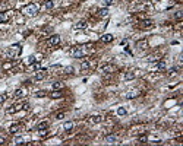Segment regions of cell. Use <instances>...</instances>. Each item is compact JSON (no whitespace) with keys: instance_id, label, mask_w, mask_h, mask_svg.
I'll return each instance as SVG.
<instances>
[{"instance_id":"603a6c76","label":"cell","mask_w":183,"mask_h":146,"mask_svg":"<svg viewBox=\"0 0 183 146\" xmlns=\"http://www.w3.org/2000/svg\"><path fill=\"white\" fill-rule=\"evenodd\" d=\"M7 19H9L7 13H4V12H0V23H3V22H7Z\"/></svg>"},{"instance_id":"f35d334b","label":"cell","mask_w":183,"mask_h":146,"mask_svg":"<svg viewBox=\"0 0 183 146\" xmlns=\"http://www.w3.org/2000/svg\"><path fill=\"white\" fill-rule=\"evenodd\" d=\"M4 99H6V97H4L3 94H0V105H1L3 102H4Z\"/></svg>"},{"instance_id":"4fadbf2b","label":"cell","mask_w":183,"mask_h":146,"mask_svg":"<svg viewBox=\"0 0 183 146\" xmlns=\"http://www.w3.org/2000/svg\"><path fill=\"white\" fill-rule=\"evenodd\" d=\"M113 35L111 34H104L103 37H101V42H110V41H113Z\"/></svg>"},{"instance_id":"52a82bcc","label":"cell","mask_w":183,"mask_h":146,"mask_svg":"<svg viewBox=\"0 0 183 146\" xmlns=\"http://www.w3.org/2000/svg\"><path fill=\"white\" fill-rule=\"evenodd\" d=\"M114 70H116V66L113 64H105L101 67V72H104V73H113Z\"/></svg>"},{"instance_id":"f1b7e54d","label":"cell","mask_w":183,"mask_h":146,"mask_svg":"<svg viewBox=\"0 0 183 146\" xmlns=\"http://www.w3.org/2000/svg\"><path fill=\"white\" fill-rule=\"evenodd\" d=\"M35 97H37V98L46 97V92H44V91H38V92H35Z\"/></svg>"},{"instance_id":"7402d4cb","label":"cell","mask_w":183,"mask_h":146,"mask_svg":"<svg viewBox=\"0 0 183 146\" xmlns=\"http://www.w3.org/2000/svg\"><path fill=\"white\" fill-rule=\"evenodd\" d=\"M53 6H54V1L53 0H46L44 1V7L46 9H53Z\"/></svg>"},{"instance_id":"44dd1931","label":"cell","mask_w":183,"mask_h":146,"mask_svg":"<svg viewBox=\"0 0 183 146\" xmlns=\"http://www.w3.org/2000/svg\"><path fill=\"white\" fill-rule=\"evenodd\" d=\"M147 45H148V42H147L145 40H144V41H139V42L136 44V47H138L139 50H144V48H147Z\"/></svg>"},{"instance_id":"74e56055","label":"cell","mask_w":183,"mask_h":146,"mask_svg":"<svg viewBox=\"0 0 183 146\" xmlns=\"http://www.w3.org/2000/svg\"><path fill=\"white\" fill-rule=\"evenodd\" d=\"M22 110L28 111V110H29V104H22Z\"/></svg>"},{"instance_id":"5b68a950","label":"cell","mask_w":183,"mask_h":146,"mask_svg":"<svg viewBox=\"0 0 183 146\" xmlns=\"http://www.w3.org/2000/svg\"><path fill=\"white\" fill-rule=\"evenodd\" d=\"M49 44H50L51 47L59 45V44H60V37H59V35H51L50 38H49Z\"/></svg>"},{"instance_id":"d6986e66","label":"cell","mask_w":183,"mask_h":146,"mask_svg":"<svg viewBox=\"0 0 183 146\" xmlns=\"http://www.w3.org/2000/svg\"><path fill=\"white\" fill-rule=\"evenodd\" d=\"M107 15H108V9H107V7H103V9H100V10H98V16L105 18Z\"/></svg>"},{"instance_id":"d590c367","label":"cell","mask_w":183,"mask_h":146,"mask_svg":"<svg viewBox=\"0 0 183 146\" xmlns=\"http://www.w3.org/2000/svg\"><path fill=\"white\" fill-rule=\"evenodd\" d=\"M176 73H177V69H176V67H173V69H171V70L168 72V75H170V76H174Z\"/></svg>"},{"instance_id":"d4e9b609","label":"cell","mask_w":183,"mask_h":146,"mask_svg":"<svg viewBox=\"0 0 183 146\" xmlns=\"http://www.w3.org/2000/svg\"><path fill=\"white\" fill-rule=\"evenodd\" d=\"M141 26L142 28H150V26H152V21H144Z\"/></svg>"},{"instance_id":"6da1fadb","label":"cell","mask_w":183,"mask_h":146,"mask_svg":"<svg viewBox=\"0 0 183 146\" xmlns=\"http://www.w3.org/2000/svg\"><path fill=\"white\" fill-rule=\"evenodd\" d=\"M22 13L25 15V16H35L37 13H38V6L37 4H28V6H25L24 9H22Z\"/></svg>"},{"instance_id":"3957f363","label":"cell","mask_w":183,"mask_h":146,"mask_svg":"<svg viewBox=\"0 0 183 146\" xmlns=\"http://www.w3.org/2000/svg\"><path fill=\"white\" fill-rule=\"evenodd\" d=\"M70 54H72L75 59H81V57H83V56L86 54V51L83 50V47H75V48L70 50Z\"/></svg>"},{"instance_id":"83f0119b","label":"cell","mask_w":183,"mask_h":146,"mask_svg":"<svg viewBox=\"0 0 183 146\" xmlns=\"http://www.w3.org/2000/svg\"><path fill=\"white\" fill-rule=\"evenodd\" d=\"M148 60H150V62H160V56H157V54L150 56V57H148Z\"/></svg>"},{"instance_id":"e575fe53","label":"cell","mask_w":183,"mask_h":146,"mask_svg":"<svg viewBox=\"0 0 183 146\" xmlns=\"http://www.w3.org/2000/svg\"><path fill=\"white\" fill-rule=\"evenodd\" d=\"M15 143H16V145H22V143H24V139H22V137H16V139H15Z\"/></svg>"},{"instance_id":"2e32d148","label":"cell","mask_w":183,"mask_h":146,"mask_svg":"<svg viewBox=\"0 0 183 146\" xmlns=\"http://www.w3.org/2000/svg\"><path fill=\"white\" fill-rule=\"evenodd\" d=\"M51 88H53V91H60L63 88V82H54Z\"/></svg>"},{"instance_id":"277c9868","label":"cell","mask_w":183,"mask_h":146,"mask_svg":"<svg viewBox=\"0 0 183 146\" xmlns=\"http://www.w3.org/2000/svg\"><path fill=\"white\" fill-rule=\"evenodd\" d=\"M22 110V104H13V105H10L7 110H6V113L7 114H15L18 111H21Z\"/></svg>"},{"instance_id":"d6a6232c","label":"cell","mask_w":183,"mask_h":146,"mask_svg":"<svg viewBox=\"0 0 183 146\" xmlns=\"http://www.w3.org/2000/svg\"><path fill=\"white\" fill-rule=\"evenodd\" d=\"M174 18H176V19H182V18H183V12H182V10H180V12H176V13H174Z\"/></svg>"},{"instance_id":"ba28073f","label":"cell","mask_w":183,"mask_h":146,"mask_svg":"<svg viewBox=\"0 0 183 146\" xmlns=\"http://www.w3.org/2000/svg\"><path fill=\"white\" fill-rule=\"evenodd\" d=\"M89 121H91L92 124H98V123H101V121H103V115H100V114H95V115H92V117L89 118Z\"/></svg>"},{"instance_id":"60d3db41","label":"cell","mask_w":183,"mask_h":146,"mask_svg":"<svg viewBox=\"0 0 183 146\" xmlns=\"http://www.w3.org/2000/svg\"><path fill=\"white\" fill-rule=\"evenodd\" d=\"M4 142H6V139H4V137H3V136H0V145H3V143H4Z\"/></svg>"},{"instance_id":"484cf974","label":"cell","mask_w":183,"mask_h":146,"mask_svg":"<svg viewBox=\"0 0 183 146\" xmlns=\"http://www.w3.org/2000/svg\"><path fill=\"white\" fill-rule=\"evenodd\" d=\"M35 62H37V57H35V56H29V57H28V60H26V63H28V64H34Z\"/></svg>"},{"instance_id":"9a60e30c","label":"cell","mask_w":183,"mask_h":146,"mask_svg":"<svg viewBox=\"0 0 183 146\" xmlns=\"http://www.w3.org/2000/svg\"><path fill=\"white\" fill-rule=\"evenodd\" d=\"M50 97L53 98V99H59V98L63 97V94H62L60 91H53V92L50 94Z\"/></svg>"},{"instance_id":"8fae6325","label":"cell","mask_w":183,"mask_h":146,"mask_svg":"<svg viewBox=\"0 0 183 146\" xmlns=\"http://www.w3.org/2000/svg\"><path fill=\"white\" fill-rule=\"evenodd\" d=\"M21 129H22V127H21L19 124H13V126H10L9 133H10V134H16V133H19V131H21Z\"/></svg>"},{"instance_id":"9c48e42d","label":"cell","mask_w":183,"mask_h":146,"mask_svg":"<svg viewBox=\"0 0 183 146\" xmlns=\"http://www.w3.org/2000/svg\"><path fill=\"white\" fill-rule=\"evenodd\" d=\"M25 95H26V89L25 88H19V89L15 91V97L16 98H22V97H25Z\"/></svg>"},{"instance_id":"e0dca14e","label":"cell","mask_w":183,"mask_h":146,"mask_svg":"<svg viewBox=\"0 0 183 146\" xmlns=\"http://www.w3.org/2000/svg\"><path fill=\"white\" fill-rule=\"evenodd\" d=\"M133 78H135V72H133V70L126 72V75H125V81H132Z\"/></svg>"},{"instance_id":"1f68e13d","label":"cell","mask_w":183,"mask_h":146,"mask_svg":"<svg viewBox=\"0 0 183 146\" xmlns=\"http://www.w3.org/2000/svg\"><path fill=\"white\" fill-rule=\"evenodd\" d=\"M54 117H56L57 120H63V118H65V113H57Z\"/></svg>"},{"instance_id":"8d00e7d4","label":"cell","mask_w":183,"mask_h":146,"mask_svg":"<svg viewBox=\"0 0 183 146\" xmlns=\"http://www.w3.org/2000/svg\"><path fill=\"white\" fill-rule=\"evenodd\" d=\"M12 63H4V64H3V69H4V70H7V69H10V67H12Z\"/></svg>"},{"instance_id":"4dcf8cb0","label":"cell","mask_w":183,"mask_h":146,"mask_svg":"<svg viewBox=\"0 0 183 146\" xmlns=\"http://www.w3.org/2000/svg\"><path fill=\"white\" fill-rule=\"evenodd\" d=\"M65 73H67V75H72V73H73V67H72V66L66 67V69H65Z\"/></svg>"},{"instance_id":"ac0fdd59","label":"cell","mask_w":183,"mask_h":146,"mask_svg":"<svg viewBox=\"0 0 183 146\" xmlns=\"http://www.w3.org/2000/svg\"><path fill=\"white\" fill-rule=\"evenodd\" d=\"M47 127H49V121H41V123H38V126H37L38 130H46Z\"/></svg>"},{"instance_id":"836d02e7","label":"cell","mask_w":183,"mask_h":146,"mask_svg":"<svg viewBox=\"0 0 183 146\" xmlns=\"http://www.w3.org/2000/svg\"><path fill=\"white\" fill-rule=\"evenodd\" d=\"M113 1L114 0H103V4L104 6H110V4H113Z\"/></svg>"},{"instance_id":"5bb4252c","label":"cell","mask_w":183,"mask_h":146,"mask_svg":"<svg viewBox=\"0 0 183 146\" xmlns=\"http://www.w3.org/2000/svg\"><path fill=\"white\" fill-rule=\"evenodd\" d=\"M86 26H88L86 21H79V22H78V23L75 25V28H76V29H85Z\"/></svg>"},{"instance_id":"8992f818","label":"cell","mask_w":183,"mask_h":146,"mask_svg":"<svg viewBox=\"0 0 183 146\" xmlns=\"http://www.w3.org/2000/svg\"><path fill=\"white\" fill-rule=\"evenodd\" d=\"M46 76H47V72H46V69H43V70H40V72H37L34 75V79L35 81H43Z\"/></svg>"},{"instance_id":"f546056e","label":"cell","mask_w":183,"mask_h":146,"mask_svg":"<svg viewBox=\"0 0 183 146\" xmlns=\"http://www.w3.org/2000/svg\"><path fill=\"white\" fill-rule=\"evenodd\" d=\"M81 69H82V70H88V69H89V63H88V62H83L82 64H81Z\"/></svg>"},{"instance_id":"7c38bea8","label":"cell","mask_w":183,"mask_h":146,"mask_svg":"<svg viewBox=\"0 0 183 146\" xmlns=\"http://www.w3.org/2000/svg\"><path fill=\"white\" fill-rule=\"evenodd\" d=\"M107 143H116L117 142V136L116 134H108V136H105V139H104Z\"/></svg>"},{"instance_id":"ab89813d","label":"cell","mask_w":183,"mask_h":146,"mask_svg":"<svg viewBox=\"0 0 183 146\" xmlns=\"http://www.w3.org/2000/svg\"><path fill=\"white\" fill-rule=\"evenodd\" d=\"M139 142H142V143H145V142H148V140H147V137H145V136H142V137L139 139Z\"/></svg>"},{"instance_id":"ffe728a7","label":"cell","mask_w":183,"mask_h":146,"mask_svg":"<svg viewBox=\"0 0 183 146\" xmlns=\"http://www.w3.org/2000/svg\"><path fill=\"white\" fill-rule=\"evenodd\" d=\"M166 63H164V62H158V63H157V69H158V72H164V70H166Z\"/></svg>"},{"instance_id":"30bf717a","label":"cell","mask_w":183,"mask_h":146,"mask_svg":"<svg viewBox=\"0 0 183 146\" xmlns=\"http://www.w3.org/2000/svg\"><path fill=\"white\" fill-rule=\"evenodd\" d=\"M138 95H139L138 91H129V92L125 94V98H126V99H132V98H136Z\"/></svg>"},{"instance_id":"7a4b0ae2","label":"cell","mask_w":183,"mask_h":146,"mask_svg":"<svg viewBox=\"0 0 183 146\" xmlns=\"http://www.w3.org/2000/svg\"><path fill=\"white\" fill-rule=\"evenodd\" d=\"M21 51H22L21 44H13V45H10L9 50H7V57H16V56L21 54Z\"/></svg>"},{"instance_id":"cb8c5ba5","label":"cell","mask_w":183,"mask_h":146,"mask_svg":"<svg viewBox=\"0 0 183 146\" xmlns=\"http://www.w3.org/2000/svg\"><path fill=\"white\" fill-rule=\"evenodd\" d=\"M63 129L66 130V131H69V130L73 129V123L72 121H67V123H65V126H63Z\"/></svg>"},{"instance_id":"4316f807","label":"cell","mask_w":183,"mask_h":146,"mask_svg":"<svg viewBox=\"0 0 183 146\" xmlns=\"http://www.w3.org/2000/svg\"><path fill=\"white\" fill-rule=\"evenodd\" d=\"M117 115H120V117H123V115H126V110H125L123 107H120V108H117Z\"/></svg>"}]
</instances>
